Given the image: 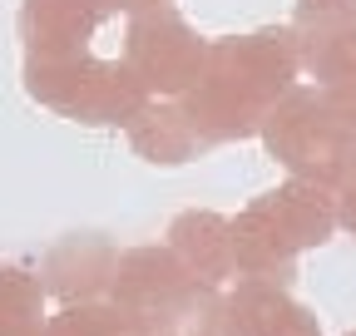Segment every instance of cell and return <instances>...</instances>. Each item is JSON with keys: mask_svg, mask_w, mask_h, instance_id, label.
Returning a JSON list of instances; mask_svg holds the SVG:
<instances>
[{"mask_svg": "<svg viewBox=\"0 0 356 336\" xmlns=\"http://www.w3.org/2000/svg\"><path fill=\"white\" fill-rule=\"evenodd\" d=\"M297 45L292 30H252V35H218L188 94L178 99L198 124L208 144L248 139L262 129L273 104L297 84Z\"/></svg>", "mask_w": 356, "mask_h": 336, "instance_id": "cell-1", "label": "cell"}, {"mask_svg": "<svg viewBox=\"0 0 356 336\" xmlns=\"http://www.w3.org/2000/svg\"><path fill=\"white\" fill-rule=\"evenodd\" d=\"M262 144L307 183H356V119L332 104L322 84H292L262 119Z\"/></svg>", "mask_w": 356, "mask_h": 336, "instance_id": "cell-2", "label": "cell"}, {"mask_svg": "<svg viewBox=\"0 0 356 336\" xmlns=\"http://www.w3.org/2000/svg\"><path fill=\"white\" fill-rule=\"evenodd\" d=\"M25 94L60 119L74 124H129L149 94L124 69V60H99L95 50L65 55V60H25Z\"/></svg>", "mask_w": 356, "mask_h": 336, "instance_id": "cell-3", "label": "cell"}, {"mask_svg": "<svg viewBox=\"0 0 356 336\" xmlns=\"http://www.w3.org/2000/svg\"><path fill=\"white\" fill-rule=\"evenodd\" d=\"M332 223H337V208H332L327 183L292 178V183H282L273 193H262L233 223V252L248 267H277L297 247L327 242Z\"/></svg>", "mask_w": 356, "mask_h": 336, "instance_id": "cell-4", "label": "cell"}, {"mask_svg": "<svg viewBox=\"0 0 356 336\" xmlns=\"http://www.w3.org/2000/svg\"><path fill=\"white\" fill-rule=\"evenodd\" d=\"M208 55V40L178 15L173 6L144 10V15H129L124 25V69L144 84L149 99H184L188 84L198 79Z\"/></svg>", "mask_w": 356, "mask_h": 336, "instance_id": "cell-5", "label": "cell"}, {"mask_svg": "<svg viewBox=\"0 0 356 336\" xmlns=\"http://www.w3.org/2000/svg\"><path fill=\"white\" fill-rule=\"evenodd\" d=\"M114 302L124 317H163L173 326H188L198 292L184 282V267L168 252L139 247V252H124L114 262Z\"/></svg>", "mask_w": 356, "mask_h": 336, "instance_id": "cell-6", "label": "cell"}, {"mask_svg": "<svg viewBox=\"0 0 356 336\" xmlns=\"http://www.w3.org/2000/svg\"><path fill=\"white\" fill-rule=\"evenodd\" d=\"M292 45H297V65L327 84L351 55H356V10L351 0H297L292 15Z\"/></svg>", "mask_w": 356, "mask_h": 336, "instance_id": "cell-7", "label": "cell"}, {"mask_svg": "<svg viewBox=\"0 0 356 336\" xmlns=\"http://www.w3.org/2000/svg\"><path fill=\"white\" fill-rule=\"evenodd\" d=\"M99 25H104V15H99L95 0H20L25 60H65V55H84Z\"/></svg>", "mask_w": 356, "mask_h": 336, "instance_id": "cell-8", "label": "cell"}, {"mask_svg": "<svg viewBox=\"0 0 356 336\" xmlns=\"http://www.w3.org/2000/svg\"><path fill=\"white\" fill-rule=\"evenodd\" d=\"M124 134H129L134 153L149 158V163H188V158L213 149L178 99H144L139 109L129 114Z\"/></svg>", "mask_w": 356, "mask_h": 336, "instance_id": "cell-9", "label": "cell"}, {"mask_svg": "<svg viewBox=\"0 0 356 336\" xmlns=\"http://www.w3.org/2000/svg\"><path fill=\"white\" fill-rule=\"evenodd\" d=\"M173 252L188 262V272H198L203 282H218L222 272H233L238 252H233V223H222L218 213H184L168 228Z\"/></svg>", "mask_w": 356, "mask_h": 336, "instance_id": "cell-10", "label": "cell"}, {"mask_svg": "<svg viewBox=\"0 0 356 336\" xmlns=\"http://www.w3.org/2000/svg\"><path fill=\"white\" fill-rule=\"evenodd\" d=\"M233 336H317L302 307L267 287H243L233 302Z\"/></svg>", "mask_w": 356, "mask_h": 336, "instance_id": "cell-11", "label": "cell"}, {"mask_svg": "<svg viewBox=\"0 0 356 336\" xmlns=\"http://www.w3.org/2000/svg\"><path fill=\"white\" fill-rule=\"evenodd\" d=\"M40 282L20 267H0V336H40Z\"/></svg>", "mask_w": 356, "mask_h": 336, "instance_id": "cell-12", "label": "cell"}, {"mask_svg": "<svg viewBox=\"0 0 356 336\" xmlns=\"http://www.w3.org/2000/svg\"><path fill=\"white\" fill-rule=\"evenodd\" d=\"M44 336H129V317L114 307H70L44 326Z\"/></svg>", "mask_w": 356, "mask_h": 336, "instance_id": "cell-13", "label": "cell"}, {"mask_svg": "<svg viewBox=\"0 0 356 336\" xmlns=\"http://www.w3.org/2000/svg\"><path fill=\"white\" fill-rule=\"evenodd\" d=\"M322 90L332 94V104H341V109L356 119V55H351V60H346V65H341L327 84H322Z\"/></svg>", "mask_w": 356, "mask_h": 336, "instance_id": "cell-14", "label": "cell"}, {"mask_svg": "<svg viewBox=\"0 0 356 336\" xmlns=\"http://www.w3.org/2000/svg\"><path fill=\"white\" fill-rule=\"evenodd\" d=\"M99 6V15L109 20V15H144V10H159V6H173V0H95Z\"/></svg>", "mask_w": 356, "mask_h": 336, "instance_id": "cell-15", "label": "cell"}, {"mask_svg": "<svg viewBox=\"0 0 356 336\" xmlns=\"http://www.w3.org/2000/svg\"><path fill=\"white\" fill-rule=\"evenodd\" d=\"M341 223L356 233V183H346V188H341Z\"/></svg>", "mask_w": 356, "mask_h": 336, "instance_id": "cell-16", "label": "cell"}, {"mask_svg": "<svg viewBox=\"0 0 356 336\" xmlns=\"http://www.w3.org/2000/svg\"><path fill=\"white\" fill-rule=\"evenodd\" d=\"M351 10H356V0H351Z\"/></svg>", "mask_w": 356, "mask_h": 336, "instance_id": "cell-17", "label": "cell"}, {"mask_svg": "<svg viewBox=\"0 0 356 336\" xmlns=\"http://www.w3.org/2000/svg\"><path fill=\"white\" fill-rule=\"evenodd\" d=\"M40 336H44V331H40Z\"/></svg>", "mask_w": 356, "mask_h": 336, "instance_id": "cell-18", "label": "cell"}]
</instances>
